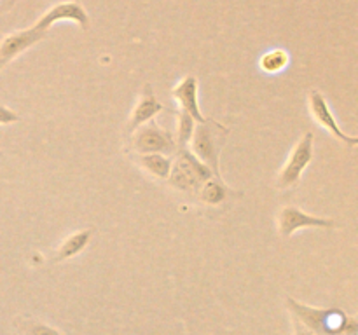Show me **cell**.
I'll list each match as a JSON object with an SVG mask.
<instances>
[{"mask_svg": "<svg viewBox=\"0 0 358 335\" xmlns=\"http://www.w3.org/2000/svg\"><path fill=\"white\" fill-rule=\"evenodd\" d=\"M287 307L290 311V316L296 318L301 325L311 330L317 335H357L358 321L357 318L348 316L339 309L331 307H313L308 304L289 297Z\"/></svg>", "mask_w": 358, "mask_h": 335, "instance_id": "obj_1", "label": "cell"}, {"mask_svg": "<svg viewBox=\"0 0 358 335\" xmlns=\"http://www.w3.org/2000/svg\"><path fill=\"white\" fill-rule=\"evenodd\" d=\"M227 136H229V129L226 126L205 117V121L196 124L191 143H189L194 157H198L205 166H208L215 177H220L219 157L226 145Z\"/></svg>", "mask_w": 358, "mask_h": 335, "instance_id": "obj_2", "label": "cell"}, {"mask_svg": "<svg viewBox=\"0 0 358 335\" xmlns=\"http://www.w3.org/2000/svg\"><path fill=\"white\" fill-rule=\"evenodd\" d=\"M215 177L208 166L201 163L198 157L189 149L175 150L173 161H171V170L168 174V184L180 192L196 194L199 185L208 178Z\"/></svg>", "mask_w": 358, "mask_h": 335, "instance_id": "obj_3", "label": "cell"}, {"mask_svg": "<svg viewBox=\"0 0 358 335\" xmlns=\"http://www.w3.org/2000/svg\"><path fill=\"white\" fill-rule=\"evenodd\" d=\"M315 157V136L313 133L308 131L296 142V145L290 150L285 164L278 171L275 180L276 188H292L301 181V177L310 166Z\"/></svg>", "mask_w": 358, "mask_h": 335, "instance_id": "obj_4", "label": "cell"}, {"mask_svg": "<svg viewBox=\"0 0 358 335\" xmlns=\"http://www.w3.org/2000/svg\"><path fill=\"white\" fill-rule=\"evenodd\" d=\"M129 149L135 152V156L138 154H166L170 156L177 150V143H175L173 135L168 129L161 128L156 119H152L131 133Z\"/></svg>", "mask_w": 358, "mask_h": 335, "instance_id": "obj_5", "label": "cell"}, {"mask_svg": "<svg viewBox=\"0 0 358 335\" xmlns=\"http://www.w3.org/2000/svg\"><path fill=\"white\" fill-rule=\"evenodd\" d=\"M338 222L324 216H315L292 204H285L276 213V229L280 237H290L301 229H334Z\"/></svg>", "mask_w": 358, "mask_h": 335, "instance_id": "obj_6", "label": "cell"}, {"mask_svg": "<svg viewBox=\"0 0 358 335\" xmlns=\"http://www.w3.org/2000/svg\"><path fill=\"white\" fill-rule=\"evenodd\" d=\"M308 110H310L311 119H313L318 126H322L325 131L331 133L336 140H339V142L346 143V145L350 147L358 145L357 136L346 135V133L343 131L338 119L334 117L331 107H329L327 98H325L318 89H311L310 93H308Z\"/></svg>", "mask_w": 358, "mask_h": 335, "instance_id": "obj_7", "label": "cell"}, {"mask_svg": "<svg viewBox=\"0 0 358 335\" xmlns=\"http://www.w3.org/2000/svg\"><path fill=\"white\" fill-rule=\"evenodd\" d=\"M45 35L48 34L37 30L34 24L30 28H24V30L6 35L0 40V70L9 65L10 61H14L20 54H23L24 51H28L31 45L41 42Z\"/></svg>", "mask_w": 358, "mask_h": 335, "instance_id": "obj_8", "label": "cell"}, {"mask_svg": "<svg viewBox=\"0 0 358 335\" xmlns=\"http://www.w3.org/2000/svg\"><path fill=\"white\" fill-rule=\"evenodd\" d=\"M58 21H73L76 24H79L83 30H87L90 28V14L86 13L80 3L77 2H62L52 6L51 9L45 10L41 17H38L37 23H34V27L37 30L48 34L49 28L52 27Z\"/></svg>", "mask_w": 358, "mask_h": 335, "instance_id": "obj_9", "label": "cell"}, {"mask_svg": "<svg viewBox=\"0 0 358 335\" xmlns=\"http://www.w3.org/2000/svg\"><path fill=\"white\" fill-rule=\"evenodd\" d=\"M161 112H164V105L156 98L152 86L150 84H143L138 101L133 107L128 122H126V133L131 135L136 128L156 119V115L161 114Z\"/></svg>", "mask_w": 358, "mask_h": 335, "instance_id": "obj_10", "label": "cell"}, {"mask_svg": "<svg viewBox=\"0 0 358 335\" xmlns=\"http://www.w3.org/2000/svg\"><path fill=\"white\" fill-rule=\"evenodd\" d=\"M196 198L206 208H219V206L226 204L227 201L234 198H241L243 192H236L231 187H227L222 177H212L208 180L203 181L199 188L196 191Z\"/></svg>", "mask_w": 358, "mask_h": 335, "instance_id": "obj_11", "label": "cell"}, {"mask_svg": "<svg viewBox=\"0 0 358 335\" xmlns=\"http://www.w3.org/2000/svg\"><path fill=\"white\" fill-rule=\"evenodd\" d=\"M171 96L180 105L178 110H184L185 114L191 115L198 124L205 121V115L201 114L198 103V79L194 75H185L184 79L178 80L177 86L171 89Z\"/></svg>", "mask_w": 358, "mask_h": 335, "instance_id": "obj_12", "label": "cell"}, {"mask_svg": "<svg viewBox=\"0 0 358 335\" xmlns=\"http://www.w3.org/2000/svg\"><path fill=\"white\" fill-rule=\"evenodd\" d=\"M94 229H83V230H77V232L70 234L69 237L62 241L58 248H56V255L52 258V262H63V260H69V258H73L76 255L83 253L86 250V246L90 244L91 237H93Z\"/></svg>", "mask_w": 358, "mask_h": 335, "instance_id": "obj_13", "label": "cell"}, {"mask_svg": "<svg viewBox=\"0 0 358 335\" xmlns=\"http://www.w3.org/2000/svg\"><path fill=\"white\" fill-rule=\"evenodd\" d=\"M171 161L173 157L166 156V154H138L135 156V163L138 164V168H142L145 173L157 180H166L171 170Z\"/></svg>", "mask_w": 358, "mask_h": 335, "instance_id": "obj_14", "label": "cell"}, {"mask_svg": "<svg viewBox=\"0 0 358 335\" xmlns=\"http://www.w3.org/2000/svg\"><path fill=\"white\" fill-rule=\"evenodd\" d=\"M290 61V56L285 49H271V51L264 52L261 56V61H259V66H261L262 72L266 73H280L287 68Z\"/></svg>", "mask_w": 358, "mask_h": 335, "instance_id": "obj_15", "label": "cell"}, {"mask_svg": "<svg viewBox=\"0 0 358 335\" xmlns=\"http://www.w3.org/2000/svg\"><path fill=\"white\" fill-rule=\"evenodd\" d=\"M16 328L20 332V335H65L58 330V328L51 327V325H45L44 321L34 320V318H17L16 320Z\"/></svg>", "mask_w": 358, "mask_h": 335, "instance_id": "obj_16", "label": "cell"}, {"mask_svg": "<svg viewBox=\"0 0 358 335\" xmlns=\"http://www.w3.org/2000/svg\"><path fill=\"white\" fill-rule=\"evenodd\" d=\"M175 114H177V136H175L177 149H189L192 133H194V128L198 122L191 115L185 114L184 110H177Z\"/></svg>", "mask_w": 358, "mask_h": 335, "instance_id": "obj_17", "label": "cell"}, {"mask_svg": "<svg viewBox=\"0 0 358 335\" xmlns=\"http://www.w3.org/2000/svg\"><path fill=\"white\" fill-rule=\"evenodd\" d=\"M17 121H21L20 115H17L13 108L0 103V124H13V122H17Z\"/></svg>", "mask_w": 358, "mask_h": 335, "instance_id": "obj_18", "label": "cell"}, {"mask_svg": "<svg viewBox=\"0 0 358 335\" xmlns=\"http://www.w3.org/2000/svg\"><path fill=\"white\" fill-rule=\"evenodd\" d=\"M290 318H292V332H294V335H317V334H313V332H311V330H308V328L304 327V325H301L299 321H297L294 316H290Z\"/></svg>", "mask_w": 358, "mask_h": 335, "instance_id": "obj_19", "label": "cell"}]
</instances>
